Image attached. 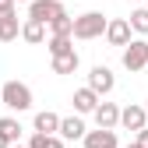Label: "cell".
Masks as SVG:
<instances>
[{
    "mask_svg": "<svg viewBox=\"0 0 148 148\" xmlns=\"http://www.w3.org/2000/svg\"><path fill=\"white\" fill-rule=\"evenodd\" d=\"M106 21H109V18H106L102 11H85V14H78V18H74L71 39H81V42H88V39H99V35L106 32Z\"/></svg>",
    "mask_w": 148,
    "mask_h": 148,
    "instance_id": "obj_1",
    "label": "cell"
},
{
    "mask_svg": "<svg viewBox=\"0 0 148 148\" xmlns=\"http://www.w3.org/2000/svg\"><path fill=\"white\" fill-rule=\"evenodd\" d=\"M0 102L11 106L14 113H25V109H32V88L25 81H4V88H0Z\"/></svg>",
    "mask_w": 148,
    "mask_h": 148,
    "instance_id": "obj_2",
    "label": "cell"
},
{
    "mask_svg": "<svg viewBox=\"0 0 148 148\" xmlns=\"http://www.w3.org/2000/svg\"><path fill=\"white\" fill-rule=\"evenodd\" d=\"M88 88L95 92L99 99H102V95H109V92L116 88V78H113V71H109L106 64H95V67L88 71Z\"/></svg>",
    "mask_w": 148,
    "mask_h": 148,
    "instance_id": "obj_3",
    "label": "cell"
},
{
    "mask_svg": "<svg viewBox=\"0 0 148 148\" xmlns=\"http://www.w3.org/2000/svg\"><path fill=\"white\" fill-rule=\"evenodd\" d=\"M145 64H148V42L145 39H131L127 49H123V67L134 74V71H145Z\"/></svg>",
    "mask_w": 148,
    "mask_h": 148,
    "instance_id": "obj_4",
    "label": "cell"
},
{
    "mask_svg": "<svg viewBox=\"0 0 148 148\" xmlns=\"http://www.w3.org/2000/svg\"><path fill=\"white\" fill-rule=\"evenodd\" d=\"M60 14H64L60 0H32L28 4V18H35V21H42V25H49L53 18H60Z\"/></svg>",
    "mask_w": 148,
    "mask_h": 148,
    "instance_id": "obj_5",
    "label": "cell"
},
{
    "mask_svg": "<svg viewBox=\"0 0 148 148\" xmlns=\"http://www.w3.org/2000/svg\"><path fill=\"white\" fill-rule=\"evenodd\" d=\"M106 42L109 46H127L131 42V21L127 18H113V21H106Z\"/></svg>",
    "mask_w": 148,
    "mask_h": 148,
    "instance_id": "obj_6",
    "label": "cell"
},
{
    "mask_svg": "<svg viewBox=\"0 0 148 148\" xmlns=\"http://www.w3.org/2000/svg\"><path fill=\"white\" fill-rule=\"evenodd\" d=\"M85 148H120L113 127H99V131H85Z\"/></svg>",
    "mask_w": 148,
    "mask_h": 148,
    "instance_id": "obj_7",
    "label": "cell"
},
{
    "mask_svg": "<svg viewBox=\"0 0 148 148\" xmlns=\"http://www.w3.org/2000/svg\"><path fill=\"white\" fill-rule=\"evenodd\" d=\"M92 116H95L99 127H116V123H120V106H116V102H102V99H99V106L92 109Z\"/></svg>",
    "mask_w": 148,
    "mask_h": 148,
    "instance_id": "obj_8",
    "label": "cell"
},
{
    "mask_svg": "<svg viewBox=\"0 0 148 148\" xmlns=\"http://www.w3.org/2000/svg\"><path fill=\"white\" fill-rule=\"evenodd\" d=\"M120 123L127 127V131H141V127L148 123L145 106H134V102H131V106H123V109H120Z\"/></svg>",
    "mask_w": 148,
    "mask_h": 148,
    "instance_id": "obj_9",
    "label": "cell"
},
{
    "mask_svg": "<svg viewBox=\"0 0 148 148\" xmlns=\"http://www.w3.org/2000/svg\"><path fill=\"white\" fill-rule=\"evenodd\" d=\"M57 134H60L64 141H78V138H85V120H81V116H64L60 127H57Z\"/></svg>",
    "mask_w": 148,
    "mask_h": 148,
    "instance_id": "obj_10",
    "label": "cell"
},
{
    "mask_svg": "<svg viewBox=\"0 0 148 148\" xmlns=\"http://www.w3.org/2000/svg\"><path fill=\"white\" fill-rule=\"evenodd\" d=\"M78 64H81L78 53H74V49H64V53L53 57V74H74V71H78Z\"/></svg>",
    "mask_w": 148,
    "mask_h": 148,
    "instance_id": "obj_11",
    "label": "cell"
},
{
    "mask_svg": "<svg viewBox=\"0 0 148 148\" xmlns=\"http://www.w3.org/2000/svg\"><path fill=\"white\" fill-rule=\"evenodd\" d=\"M21 35V21H18V11L14 14H0V42H14Z\"/></svg>",
    "mask_w": 148,
    "mask_h": 148,
    "instance_id": "obj_12",
    "label": "cell"
},
{
    "mask_svg": "<svg viewBox=\"0 0 148 148\" xmlns=\"http://www.w3.org/2000/svg\"><path fill=\"white\" fill-rule=\"evenodd\" d=\"M21 39L32 42V46H39V42L46 39V25L35 21V18H25V21H21Z\"/></svg>",
    "mask_w": 148,
    "mask_h": 148,
    "instance_id": "obj_13",
    "label": "cell"
},
{
    "mask_svg": "<svg viewBox=\"0 0 148 148\" xmlns=\"http://www.w3.org/2000/svg\"><path fill=\"white\" fill-rule=\"evenodd\" d=\"M71 102H74V109H78V113H92V109L99 106V95L85 85V88H78V92H74V99H71Z\"/></svg>",
    "mask_w": 148,
    "mask_h": 148,
    "instance_id": "obj_14",
    "label": "cell"
},
{
    "mask_svg": "<svg viewBox=\"0 0 148 148\" xmlns=\"http://www.w3.org/2000/svg\"><path fill=\"white\" fill-rule=\"evenodd\" d=\"M32 127H35L39 134H57V127H60V116H57V113H49V109H42V113H35Z\"/></svg>",
    "mask_w": 148,
    "mask_h": 148,
    "instance_id": "obj_15",
    "label": "cell"
},
{
    "mask_svg": "<svg viewBox=\"0 0 148 148\" xmlns=\"http://www.w3.org/2000/svg\"><path fill=\"white\" fill-rule=\"evenodd\" d=\"M0 134H4V138L14 145L18 138H21V123H18L14 116H0Z\"/></svg>",
    "mask_w": 148,
    "mask_h": 148,
    "instance_id": "obj_16",
    "label": "cell"
},
{
    "mask_svg": "<svg viewBox=\"0 0 148 148\" xmlns=\"http://www.w3.org/2000/svg\"><path fill=\"white\" fill-rule=\"evenodd\" d=\"M127 21H131V32H141V35H148V7H138L131 18H127Z\"/></svg>",
    "mask_w": 148,
    "mask_h": 148,
    "instance_id": "obj_17",
    "label": "cell"
},
{
    "mask_svg": "<svg viewBox=\"0 0 148 148\" xmlns=\"http://www.w3.org/2000/svg\"><path fill=\"white\" fill-rule=\"evenodd\" d=\"M71 28H74V18H67V11L49 21V32H53V35H71Z\"/></svg>",
    "mask_w": 148,
    "mask_h": 148,
    "instance_id": "obj_18",
    "label": "cell"
},
{
    "mask_svg": "<svg viewBox=\"0 0 148 148\" xmlns=\"http://www.w3.org/2000/svg\"><path fill=\"white\" fill-rule=\"evenodd\" d=\"M49 53H53V57H57V53H64V49H74V39H71V35H49Z\"/></svg>",
    "mask_w": 148,
    "mask_h": 148,
    "instance_id": "obj_19",
    "label": "cell"
},
{
    "mask_svg": "<svg viewBox=\"0 0 148 148\" xmlns=\"http://www.w3.org/2000/svg\"><path fill=\"white\" fill-rule=\"evenodd\" d=\"M46 141H49V134H39V131H35V134H32V141H28L25 148H46Z\"/></svg>",
    "mask_w": 148,
    "mask_h": 148,
    "instance_id": "obj_20",
    "label": "cell"
},
{
    "mask_svg": "<svg viewBox=\"0 0 148 148\" xmlns=\"http://www.w3.org/2000/svg\"><path fill=\"white\" fill-rule=\"evenodd\" d=\"M0 14H14V0H0Z\"/></svg>",
    "mask_w": 148,
    "mask_h": 148,
    "instance_id": "obj_21",
    "label": "cell"
},
{
    "mask_svg": "<svg viewBox=\"0 0 148 148\" xmlns=\"http://www.w3.org/2000/svg\"><path fill=\"white\" fill-rule=\"evenodd\" d=\"M138 145H145V148H148V123H145L141 131H138Z\"/></svg>",
    "mask_w": 148,
    "mask_h": 148,
    "instance_id": "obj_22",
    "label": "cell"
},
{
    "mask_svg": "<svg viewBox=\"0 0 148 148\" xmlns=\"http://www.w3.org/2000/svg\"><path fill=\"white\" fill-rule=\"evenodd\" d=\"M46 148H64V138H53V134H49V141H46Z\"/></svg>",
    "mask_w": 148,
    "mask_h": 148,
    "instance_id": "obj_23",
    "label": "cell"
},
{
    "mask_svg": "<svg viewBox=\"0 0 148 148\" xmlns=\"http://www.w3.org/2000/svg\"><path fill=\"white\" fill-rule=\"evenodd\" d=\"M0 148H11V141H7V138H4V134H0Z\"/></svg>",
    "mask_w": 148,
    "mask_h": 148,
    "instance_id": "obj_24",
    "label": "cell"
},
{
    "mask_svg": "<svg viewBox=\"0 0 148 148\" xmlns=\"http://www.w3.org/2000/svg\"><path fill=\"white\" fill-rule=\"evenodd\" d=\"M127 148H145V145H138V141H134V145H127Z\"/></svg>",
    "mask_w": 148,
    "mask_h": 148,
    "instance_id": "obj_25",
    "label": "cell"
},
{
    "mask_svg": "<svg viewBox=\"0 0 148 148\" xmlns=\"http://www.w3.org/2000/svg\"><path fill=\"white\" fill-rule=\"evenodd\" d=\"M14 4H32V0H14Z\"/></svg>",
    "mask_w": 148,
    "mask_h": 148,
    "instance_id": "obj_26",
    "label": "cell"
},
{
    "mask_svg": "<svg viewBox=\"0 0 148 148\" xmlns=\"http://www.w3.org/2000/svg\"><path fill=\"white\" fill-rule=\"evenodd\" d=\"M11 148H25V145H18V141H14V145H11Z\"/></svg>",
    "mask_w": 148,
    "mask_h": 148,
    "instance_id": "obj_27",
    "label": "cell"
},
{
    "mask_svg": "<svg viewBox=\"0 0 148 148\" xmlns=\"http://www.w3.org/2000/svg\"><path fill=\"white\" fill-rule=\"evenodd\" d=\"M145 116H148V102H145Z\"/></svg>",
    "mask_w": 148,
    "mask_h": 148,
    "instance_id": "obj_28",
    "label": "cell"
},
{
    "mask_svg": "<svg viewBox=\"0 0 148 148\" xmlns=\"http://www.w3.org/2000/svg\"><path fill=\"white\" fill-rule=\"evenodd\" d=\"M145 7H148V0H145Z\"/></svg>",
    "mask_w": 148,
    "mask_h": 148,
    "instance_id": "obj_29",
    "label": "cell"
},
{
    "mask_svg": "<svg viewBox=\"0 0 148 148\" xmlns=\"http://www.w3.org/2000/svg\"><path fill=\"white\" fill-rule=\"evenodd\" d=\"M145 67H148V64H145Z\"/></svg>",
    "mask_w": 148,
    "mask_h": 148,
    "instance_id": "obj_30",
    "label": "cell"
}]
</instances>
